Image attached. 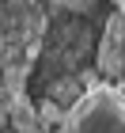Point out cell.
<instances>
[{"instance_id": "obj_1", "label": "cell", "mask_w": 125, "mask_h": 133, "mask_svg": "<svg viewBox=\"0 0 125 133\" xmlns=\"http://www.w3.org/2000/svg\"><path fill=\"white\" fill-rule=\"evenodd\" d=\"M57 133H125V91L106 80L91 84L72 103Z\"/></svg>"}, {"instance_id": "obj_2", "label": "cell", "mask_w": 125, "mask_h": 133, "mask_svg": "<svg viewBox=\"0 0 125 133\" xmlns=\"http://www.w3.org/2000/svg\"><path fill=\"white\" fill-rule=\"evenodd\" d=\"M99 76L125 91V4L110 11L99 38Z\"/></svg>"}]
</instances>
